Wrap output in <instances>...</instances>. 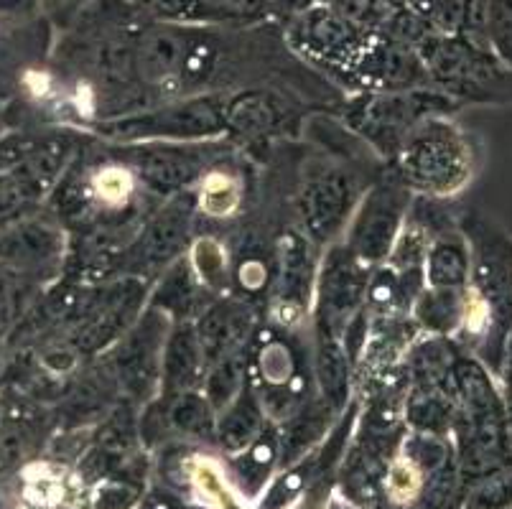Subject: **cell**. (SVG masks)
<instances>
[{
	"label": "cell",
	"instance_id": "7a4b0ae2",
	"mask_svg": "<svg viewBox=\"0 0 512 509\" xmlns=\"http://www.w3.org/2000/svg\"><path fill=\"white\" fill-rule=\"evenodd\" d=\"M192 479L199 487V492H202L217 509H248L235 497V492L227 487V482L222 479L217 466L209 464V461H194Z\"/></svg>",
	"mask_w": 512,
	"mask_h": 509
},
{
	"label": "cell",
	"instance_id": "3957f363",
	"mask_svg": "<svg viewBox=\"0 0 512 509\" xmlns=\"http://www.w3.org/2000/svg\"><path fill=\"white\" fill-rule=\"evenodd\" d=\"M92 191L100 196L102 202L110 204V207H120V204L128 202V196L133 194V176L118 166L102 168L100 174H95L92 179Z\"/></svg>",
	"mask_w": 512,
	"mask_h": 509
},
{
	"label": "cell",
	"instance_id": "6da1fadb",
	"mask_svg": "<svg viewBox=\"0 0 512 509\" xmlns=\"http://www.w3.org/2000/svg\"><path fill=\"white\" fill-rule=\"evenodd\" d=\"M199 204L209 217H230L240 207V184L227 174H209L202 184Z\"/></svg>",
	"mask_w": 512,
	"mask_h": 509
},
{
	"label": "cell",
	"instance_id": "5b68a950",
	"mask_svg": "<svg viewBox=\"0 0 512 509\" xmlns=\"http://www.w3.org/2000/svg\"><path fill=\"white\" fill-rule=\"evenodd\" d=\"M23 509H34V507H23Z\"/></svg>",
	"mask_w": 512,
	"mask_h": 509
},
{
	"label": "cell",
	"instance_id": "277c9868",
	"mask_svg": "<svg viewBox=\"0 0 512 509\" xmlns=\"http://www.w3.org/2000/svg\"><path fill=\"white\" fill-rule=\"evenodd\" d=\"M388 487L395 499H411L413 494L418 492V487H421V476H418L416 466L406 459L395 461V464L390 466Z\"/></svg>",
	"mask_w": 512,
	"mask_h": 509
}]
</instances>
